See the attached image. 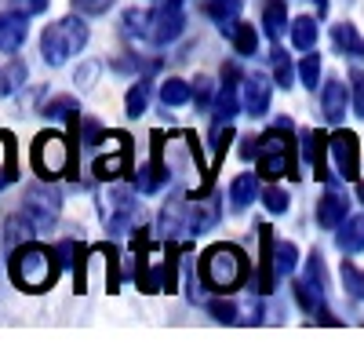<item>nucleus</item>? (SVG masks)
<instances>
[{"label":"nucleus","mask_w":364,"mask_h":350,"mask_svg":"<svg viewBox=\"0 0 364 350\" xmlns=\"http://www.w3.org/2000/svg\"><path fill=\"white\" fill-rule=\"evenodd\" d=\"M33 233H41V230H37V223L29 219L26 212L4 219V241H8V248H18V245H26V241H33Z\"/></svg>","instance_id":"22"},{"label":"nucleus","mask_w":364,"mask_h":350,"mask_svg":"<svg viewBox=\"0 0 364 350\" xmlns=\"http://www.w3.org/2000/svg\"><path fill=\"white\" fill-rule=\"evenodd\" d=\"M255 197H259V171H240L237 179L230 183V204H233V212H245Z\"/></svg>","instance_id":"19"},{"label":"nucleus","mask_w":364,"mask_h":350,"mask_svg":"<svg viewBox=\"0 0 364 350\" xmlns=\"http://www.w3.org/2000/svg\"><path fill=\"white\" fill-rule=\"evenodd\" d=\"M336 245L343 252H364V216H346L339 233H336Z\"/></svg>","instance_id":"23"},{"label":"nucleus","mask_w":364,"mask_h":350,"mask_svg":"<svg viewBox=\"0 0 364 350\" xmlns=\"http://www.w3.org/2000/svg\"><path fill=\"white\" fill-rule=\"evenodd\" d=\"M161 146H164V132H154V157H149V164H142L135 171V190L142 193H154L164 186L168 171H164V161H161Z\"/></svg>","instance_id":"14"},{"label":"nucleus","mask_w":364,"mask_h":350,"mask_svg":"<svg viewBox=\"0 0 364 350\" xmlns=\"http://www.w3.org/2000/svg\"><path fill=\"white\" fill-rule=\"evenodd\" d=\"M357 197H360V201H364V183H357Z\"/></svg>","instance_id":"45"},{"label":"nucleus","mask_w":364,"mask_h":350,"mask_svg":"<svg viewBox=\"0 0 364 350\" xmlns=\"http://www.w3.org/2000/svg\"><path fill=\"white\" fill-rule=\"evenodd\" d=\"M109 142H113V154H102V157H95V164H91V171H95L99 179H117L120 171H128V168H132V146H128V135L113 132Z\"/></svg>","instance_id":"10"},{"label":"nucleus","mask_w":364,"mask_h":350,"mask_svg":"<svg viewBox=\"0 0 364 350\" xmlns=\"http://www.w3.org/2000/svg\"><path fill=\"white\" fill-rule=\"evenodd\" d=\"M339 277H343V288L350 292V296L364 303V270H360V267H353V262L346 259L343 267H339Z\"/></svg>","instance_id":"34"},{"label":"nucleus","mask_w":364,"mask_h":350,"mask_svg":"<svg viewBox=\"0 0 364 350\" xmlns=\"http://www.w3.org/2000/svg\"><path fill=\"white\" fill-rule=\"evenodd\" d=\"M237 11H240V0H204V15H208V18H215L219 26L233 22Z\"/></svg>","instance_id":"32"},{"label":"nucleus","mask_w":364,"mask_h":350,"mask_svg":"<svg viewBox=\"0 0 364 350\" xmlns=\"http://www.w3.org/2000/svg\"><path fill=\"white\" fill-rule=\"evenodd\" d=\"M211 95H215V88H211V77H197V80H193V102H197V106H208Z\"/></svg>","instance_id":"42"},{"label":"nucleus","mask_w":364,"mask_h":350,"mask_svg":"<svg viewBox=\"0 0 364 350\" xmlns=\"http://www.w3.org/2000/svg\"><path fill=\"white\" fill-rule=\"evenodd\" d=\"M124 33L128 37H154V15L139 11V8L124 11Z\"/></svg>","instance_id":"31"},{"label":"nucleus","mask_w":364,"mask_h":350,"mask_svg":"<svg viewBox=\"0 0 364 350\" xmlns=\"http://www.w3.org/2000/svg\"><path fill=\"white\" fill-rule=\"evenodd\" d=\"M291 77H295L291 58H288V55L277 48V51H273V84H281L284 92H288V88H291Z\"/></svg>","instance_id":"36"},{"label":"nucleus","mask_w":364,"mask_h":350,"mask_svg":"<svg viewBox=\"0 0 364 350\" xmlns=\"http://www.w3.org/2000/svg\"><path fill=\"white\" fill-rule=\"evenodd\" d=\"M237 66H223V88H219V95H215V106H211V124L215 128H223V124H230L233 117H237V110L245 106L240 102V92H237Z\"/></svg>","instance_id":"8"},{"label":"nucleus","mask_w":364,"mask_h":350,"mask_svg":"<svg viewBox=\"0 0 364 350\" xmlns=\"http://www.w3.org/2000/svg\"><path fill=\"white\" fill-rule=\"evenodd\" d=\"M208 310H211V317H215V321H223V325H230V321H237V307H233L230 299H215V303H211Z\"/></svg>","instance_id":"41"},{"label":"nucleus","mask_w":364,"mask_h":350,"mask_svg":"<svg viewBox=\"0 0 364 350\" xmlns=\"http://www.w3.org/2000/svg\"><path fill=\"white\" fill-rule=\"evenodd\" d=\"M219 216H223V204H219V197L215 193H200V197H193L190 201V219H186V230L193 233H208L211 226L219 223Z\"/></svg>","instance_id":"12"},{"label":"nucleus","mask_w":364,"mask_h":350,"mask_svg":"<svg viewBox=\"0 0 364 350\" xmlns=\"http://www.w3.org/2000/svg\"><path fill=\"white\" fill-rule=\"evenodd\" d=\"M306 281H314V285H321V288L328 285V277H324V262H321V255H317V252L310 255V267H306Z\"/></svg>","instance_id":"44"},{"label":"nucleus","mask_w":364,"mask_h":350,"mask_svg":"<svg viewBox=\"0 0 364 350\" xmlns=\"http://www.w3.org/2000/svg\"><path fill=\"white\" fill-rule=\"evenodd\" d=\"M259 230V259H255V285L262 296H269L273 292V281H277V270H273V226H255Z\"/></svg>","instance_id":"11"},{"label":"nucleus","mask_w":364,"mask_h":350,"mask_svg":"<svg viewBox=\"0 0 364 350\" xmlns=\"http://www.w3.org/2000/svg\"><path fill=\"white\" fill-rule=\"evenodd\" d=\"M22 212L37 223V230H48V226H55L58 212H63V197H58V190L48 186V179H41L37 186L26 190V208Z\"/></svg>","instance_id":"6"},{"label":"nucleus","mask_w":364,"mask_h":350,"mask_svg":"<svg viewBox=\"0 0 364 350\" xmlns=\"http://www.w3.org/2000/svg\"><path fill=\"white\" fill-rule=\"evenodd\" d=\"M317 22L310 18V15H302V18H295L291 22V44L299 48V51H314L317 48Z\"/></svg>","instance_id":"27"},{"label":"nucleus","mask_w":364,"mask_h":350,"mask_svg":"<svg viewBox=\"0 0 364 350\" xmlns=\"http://www.w3.org/2000/svg\"><path fill=\"white\" fill-rule=\"evenodd\" d=\"M350 106H353V113L364 121V70H353V73H350Z\"/></svg>","instance_id":"39"},{"label":"nucleus","mask_w":364,"mask_h":350,"mask_svg":"<svg viewBox=\"0 0 364 350\" xmlns=\"http://www.w3.org/2000/svg\"><path fill=\"white\" fill-rule=\"evenodd\" d=\"M262 26H266V37H273V41H281L284 29H291V26H288V8H284V0H266V8H262Z\"/></svg>","instance_id":"24"},{"label":"nucleus","mask_w":364,"mask_h":350,"mask_svg":"<svg viewBox=\"0 0 364 350\" xmlns=\"http://www.w3.org/2000/svg\"><path fill=\"white\" fill-rule=\"evenodd\" d=\"M70 161H73L70 139L58 135V132H41L33 139V146H29V164H33V171L48 183H55L58 175L70 168Z\"/></svg>","instance_id":"4"},{"label":"nucleus","mask_w":364,"mask_h":350,"mask_svg":"<svg viewBox=\"0 0 364 350\" xmlns=\"http://www.w3.org/2000/svg\"><path fill=\"white\" fill-rule=\"evenodd\" d=\"M331 44H336L343 55H350V58H364V37L357 33V26H353V22L331 26Z\"/></svg>","instance_id":"21"},{"label":"nucleus","mask_w":364,"mask_h":350,"mask_svg":"<svg viewBox=\"0 0 364 350\" xmlns=\"http://www.w3.org/2000/svg\"><path fill=\"white\" fill-rule=\"evenodd\" d=\"M149 95H154V84H149L146 77L135 80V84L128 88V95H124V113H128V117H142L146 106H149Z\"/></svg>","instance_id":"26"},{"label":"nucleus","mask_w":364,"mask_h":350,"mask_svg":"<svg viewBox=\"0 0 364 350\" xmlns=\"http://www.w3.org/2000/svg\"><path fill=\"white\" fill-rule=\"evenodd\" d=\"M182 212H186V204H168V208L161 212V230H164V238H175V233L186 226V223H182Z\"/></svg>","instance_id":"37"},{"label":"nucleus","mask_w":364,"mask_h":350,"mask_svg":"<svg viewBox=\"0 0 364 350\" xmlns=\"http://www.w3.org/2000/svg\"><path fill=\"white\" fill-rule=\"evenodd\" d=\"M299 77H302V84H306L310 92L317 88V80H321V55H317V48L302 55V63H299Z\"/></svg>","instance_id":"35"},{"label":"nucleus","mask_w":364,"mask_h":350,"mask_svg":"<svg viewBox=\"0 0 364 350\" xmlns=\"http://www.w3.org/2000/svg\"><path fill=\"white\" fill-rule=\"evenodd\" d=\"M331 154V139L324 135V132H317V128H306L302 132V157H306V164L314 168V175L317 179H331L328 175V164H324V157Z\"/></svg>","instance_id":"13"},{"label":"nucleus","mask_w":364,"mask_h":350,"mask_svg":"<svg viewBox=\"0 0 364 350\" xmlns=\"http://www.w3.org/2000/svg\"><path fill=\"white\" fill-rule=\"evenodd\" d=\"M262 204H266V212H269V216H284V212H288V204H291V197H288L281 186H269V190L262 193Z\"/></svg>","instance_id":"38"},{"label":"nucleus","mask_w":364,"mask_h":350,"mask_svg":"<svg viewBox=\"0 0 364 350\" xmlns=\"http://www.w3.org/2000/svg\"><path fill=\"white\" fill-rule=\"evenodd\" d=\"M22 80H26V63H22V58H11L8 66H0V99L15 95L22 88Z\"/></svg>","instance_id":"29"},{"label":"nucleus","mask_w":364,"mask_h":350,"mask_svg":"<svg viewBox=\"0 0 364 350\" xmlns=\"http://www.w3.org/2000/svg\"><path fill=\"white\" fill-rule=\"evenodd\" d=\"M317 8H321V11H324V8H328V0H317Z\"/></svg>","instance_id":"46"},{"label":"nucleus","mask_w":364,"mask_h":350,"mask_svg":"<svg viewBox=\"0 0 364 350\" xmlns=\"http://www.w3.org/2000/svg\"><path fill=\"white\" fill-rule=\"evenodd\" d=\"M245 92H240V102H245V110L252 113V117H262L266 110H269V99H273V84L266 80V77H245Z\"/></svg>","instance_id":"17"},{"label":"nucleus","mask_w":364,"mask_h":350,"mask_svg":"<svg viewBox=\"0 0 364 350\" xmlns=\"http://www.w3.org/2000/svg\"><path fill=\"white\" fill-rule=\"evenodd\" d=\"M51 0H11V8L22 11V15H44Z\"/></svg>","instance_id":"43"},{"label":"nucleus","mask_w":364,"mask_h":350,"mask_svg":"<svg viewBox=\"0 0 364 350\" xmlns=\"http://www.w3.org/2000/svg\"><path fill=\"white\" fill-rule=\"evenodd\" d=\"M291 292H295V303L306 310V314H324V288H321V285H314V281H295Z\"/></svg>","instance_id":"25"},{"label":"nucleus","mask_w":364,"mask_h":350,"mask_svg":"<svg viewBox=\"0 0 364 350\" xmlns=\"http://www.w3.org/2000/svg\"><path fill=\"white\" fill-rule=\"evenodd\" d=\"M87 37H91L87 26H84L77 15L51 22V26L44 29V37H41L44 63H48V66H63L66 58H73V55H80V51L87 48Z\"/></svg>","instance_id":"3"},{"label":"nucleus","mask_w":364,"mask_h":350,"mask_svg":"<svg viewBox=\"0 0 364 350\" xmlns=\"http://www.w3.org/2000/svg\"><path fill=\"white\" fill-rule=\"evenodd\" d=\"M331 157H336V168L343 179H357L360 175V139L346 128H339L331 135Z\"/></svg>","instance_id":"9"},{"label":"nucleus","mask_w":364,"mask_h":350,"mask_svg":"<svg viewBox=\"0 0 364 350\" xmlns=\"http://www.w3.org/2000/svg\"><path fill=\"white\" fill-rule=\"evenodd\" d=\"M190 99H193V88H190L186 80L168 77V80L161 84V102H164V106H186Z\"/></svg>","instance_id":"30"},{"label":"nucleus","mask_w":364,"mask_h":350,"mask_svg":"<svg viewBox=\"0 0 364 350\" xmlns=\"http://www.w3.org/2000/svg\"><path fill=\"white\" fill-rule=\"evenodd\" d=\"M29 15H22V11H4L0 15V51H18L22 44H26V37H29Z\"/></svg>","instance_id":"16"},{"label":"nucleus","mask_w":364,"mask_h":350,"mask_svg":"<svg viewBox=\"0 0 364 350\" xmlns=\"http://www.w3.org/2000/svg\"><path fill=\"white\" fill-rule=\"evenodd\" d=\"M77 113H80V102L73 95H55L41 110V117H48V121H51V117H77Z\"/></svg>","instance_id":"33"},{"label":"nucleus","mask_w":364,"mask_h":350,"mask_svg":"<svg viewBox=\"0 0 364 350\" xmlns=\"http://www.w3.org/2000/svg\"><path fill=\"white\" fill-rule=\"evenodd\" d=\"M299 267V248L291 241H277L273 245V270H277V277H291Z\"/></svg>","instance_id":"28"},{"label":"nucleus","mask_w":364,"mask_h":350,"mask_svg":"<svg viewBox=\"0 0 364 350\" xmlns=\"http://www.w3.org/2000/svg\"><path fill=\"white\" fill-rule=\"evenodd\" d=\"M77 15H106L113 8V0H70Z\"/></svg>","instance_id":"40"},{"label":"nucleus","mask_w":364,"mask_h":350,"mask_svg":"<svg viewBox=\"0 0 364 350\" xmlns=\"http://www.w3.org/2000/svg\"><path fill=\"white\" fill-rule=\"evenodd\" d=\"M346 106H350V88L343 80H328L324 84V92H321V110H324V121L328 124H343V117H346Z\"/></svg>","instance_id":"15"},{"label":"nucleus","mask_w":364,"mask_h":350,"mask_svg":"<svg viewBox=\"0 0 364 350\" xmlns=\"http://www.w3.org/2000/svg\"><path fill=\"white\" fill-rule=\"evenodd\" d=\"M200 281L219 296H230L248 281V255L237 245H211L200 255Z\"/></svg>","instance_id":"2"},{"label":"nucleus","mask_w":364,"mask_h":350,"mask_svg":"<svg viewBox=\"0 0 364 350\" xmlns=\"http://www.w3.org/2000/svg\"><path fill=\"white\" fill-rule=\"evenodd\" d=\"M186 0H161V8L154 11V44H171L182 37V29H186V11H182Z\"/></svg>","instance_id":"7"},{"label":"nucleus","mask_w":364,"mask_h":350,"mask_svg":"<svg viewBox=\"0 0 364 350\" xmlns=\"http://www.w3.org/2000/svg\"><path fill=\"white\" fill-rule=\"evenodd\" d=\"M346 216H350V201H346V193L328 190V193L317 201V223H321L324 230H339Z\"/></svg>","instance_id":"18"},{"label":"nucleus","mask_w":364,"mask_h":350,"mask_svg":"<svg viewBox=\"0 0 364 350\" xmlns=\"http://www.w3.org/2000/svg\"><path fill=\"white\" fill-rule=\"evenodd\" d=\"M223 29V37H230L233 41V48H237V55H255L259 51V33H255V26L252 22H226V26H219Z\"/></svg>","instance_id":"20"},{"label":"nucleus","mask_w":364,"mask_h":350,"mask_svg":"<svg viewBox=\"0 0 364 350\" xmlns=\"http://www.w3.org/2000/svg\"><path fill=\"white\" fill-rule=\"evenodd\" d=\"M58 252L55 248H44V245H33V241H26L18 248H11V259H8V274L11 281L22 288V292H48L58 277Z\"/></svg>","instance_id":"1"},{"label":"nucleus","mask_w":364,"mask_h":350,"mask_svg":"<svg viewBox=\"0 0 364 350\" xmlns=\"http://www.w3.org/2000/svg\"><path fill=\"white\" fill-rule=\"evenodd\" d=\"M99 212H102V223L106 230L113 233H128L139 219V201H135V190L132 186H109L102 197H99Z\"/></svg>","instance_id":"5"}]
</instances>
